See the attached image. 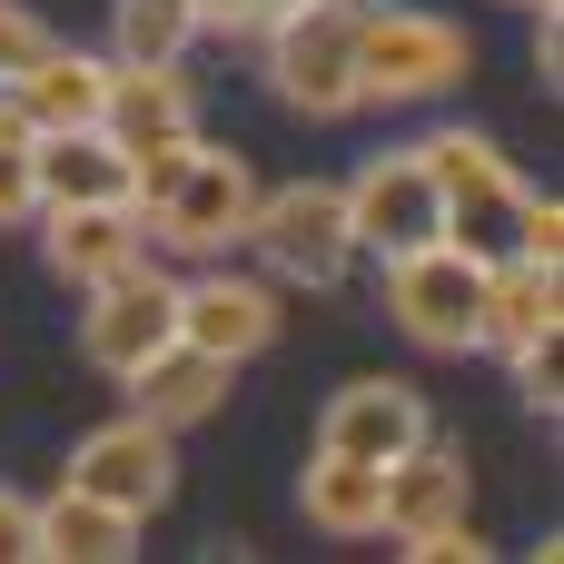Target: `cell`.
Returning <instances> with one entry per match:
<instances>
[{
    "mask_svg": "<svg viewBox=\"0 0 564 564\" xmlns=\"http://www.w3.org/2000/svg\"><path fill=\"white\" fill-rule=\"evenodd\" d=\"M258 169L238 149H208V139H169V149H139L129 159V208L149 228V248L169 258H238L248 238V208H258Z\"/></svg>",
    "mask_w": 564,
    "mask_h": 564,
    "instance_id": "obj_1",
    "label": "cell"
},
{
    "mask_svg": "<svg viewBox=\"0 0 564 564\" xmlns=\"http://www.w3.org/2000/svg\"><path fill=\"white\" fill-rule=\"evenodd\" d=\"M248 50H258V79L288 119H307V129L357 119V0H297Z\"/></svg>",
    "mask_w": 564,
    "mask_h": 564,
    "instance_id": "obj_2",
    "label": "cell"
},
{
    "mask_svg": "<svg viewBox=\"0 0 564 564\" xmlns=\"http://www.w3.org/2000/svg\"><path fill=\"white\" fill-rule=\"evenodd\" d=\"M476 69L466 30L406 0H357V109H436Z\"/></svg>",
    "mask_w": 564,
    "mask_h": 564,
    "instance_id": "obj_3",
    "label": "cell"
},
{
    "mask_svg": "<svg viewBox=\"0 0 564 564\" xmlns=\"http://www.w3.org/2000/svg\"><path fill=\"white\" fill-rule=\"evenodd\" d=\"M238 248H258V268H268L278 288H347L357 228H347L337 178H278V188H258Z\"/></svg>",
    "mask_w": 564,
    "mask_h": 564,
    "instance_id": "obj_4",
    "label": "cell"
},
{
    "mask_svg": "<svg viewBox=\"0 0 564 564\" xmlns=\"http://www.w3.org/2000/svg\"><path fill=\"white\" fill-rule=\"evenodd\" d=\"M426 178H436V208H446V238L476 248V258H506L516 248V208H525V169L486 139V129H426L416 139Z\"/></svg>",
    "mask_w": 564,
    "mask_h": 564,
    "instance_id": "obj_5",
    "label": "cell"
},
{
    "mask_svg": "<svg viewBox=\"0 0 564 564\" xmlns=\"http://www.w3.org/2000/svg\"><path fill=\"white\" fill-rule=\"evenodd\" d=\"M387 268V317L406 347L426 357H476V297H486V258L456 248V238H426V248H397L377 258Z\"/></svg>",
    "mask_w": 564,
    "mask_h": 564,
    "instance_id": "obj_6",
    "label": "cell"
},
{
    "mask_svg": "<svg viewBox=\"0 0 564 564\" xmlns=\"http://www.w3.org/2000/svg\"><path fill=\"white\" fill-rule=\"evenodd\" d=\"M178 337L248 367L288 337V288L268 268H228V258H198V278H178Z\"/></svg>",
    "mask_w": 564,
    "mask_h": 564,
    "instance_id": "obj_7",
    "label": "cell"
},
{
    "mask_svg": "<svg viewBox=\"0 0 564 564\" xmlns=\"http://www.w3.org/2000/svg\"><path fill=\"white\" fill-rule=\"evenodd\" d=\"M89 307H79V357L109 377V387H129L169 337H178V278L159 268V258H139L129 278H109V288H79Z\"/></svg>",
    "mask_w": 564,
    "mask_h": 564,
    "instance_id": "obj_8",
    "label": "cell"
},
{
    "mask_svg": "<svg viewBox=\"0 0 564 564\" xmlns=\"http://www.w3.org/2000/svg\"><path fill=\"white\" fill-rule=\"evenodd\" d=\"M337 198H347L357 258H397V248H426V238H446V208H436V178H426L416 139H406V149H377V159H357V169L337 178Z\"/></svg>",
    "mask_w": 564,
    "mask_h": 564,
    "instance_id": "obj_9",
    "label": "cell"
},
{
    "mask_svg": "<svg viewBox=\"0 0 564 564\" xmlns=\"http://www.w3.org/2000/svg\"><path fill=\"white\" fill-rule=\"evenodd\" d=\"M59 486H79V496H109V506H129L139 525L178 496V436L159 426V416H109V426H89L79 446H69V476Z\"/></svg>",
    "mask_w": 564,
    "mask_h": 564,
    "instance_id": "obj_10",
    "label": "cell"
},
{
    "mask_svg": "<svg viewBox=\"0 0 564 564\" xmlns=\"http://www.w3.org/2000/svg\"><path fill=\"white\" fill-rule=\"evenodd\" d=\"M30 228H40V258H50V278H59V288H109V278H129V268L149 258V228H139V208H129V198L40 208Z\"/></svg>",
    "mask_w": 564,
    "mask_h": 564,
    "instance_id": "obj_11",
    "label": "cell"
},
{
    "mask_svg": "<svg viewBox=\"0 0 564 564\" xmlns=\"http://www.w3.org/2000/svg\"><path fill=\"white\" fill-rule=\"evenodd\" d=\"M426 436H436V416H426V397H416L406 377H347V387L317 406V446L367 456V466H397V456L426 446Z\"/></svg>",
    "mask_w": 564,
    "mask_h": 564,
    "instance_id": "obj_12",
    "label": "cell"
},
{
    "mask_svg": "<svg viewBox=\"0 0 564 564\" xmlns=\"http://www.w3.org/2000/svg\"><path fill=\"white\" fill-rule=\"evenodd\" d=\"M564 337V268H535V258H486V297H476V357H525Z\"/></svg>",
    "mask_w": 564,
    "mask_h": 564,
    "instance_id": "obj_13",
    "label": "cell"
},
{
    "mask_svg": "<svg viewBox=\"0 0 564 564\" xmlns=\"http://www.w3.org/2000/svg\"><path fill=\"white\" fill-rule=\"evenodd\" d=\"M99 129L139 159V149H169V139H198V89L178 59H109V109Z\"/></svg>",
    "mask_w": 564,
    "mask_h": 564,
    "instance_id": "obj_14",
    "label": "cell"
},
{
    "mask_svg": "<svg viewBox=\"0 0 564 564\" xmlns=\"http://www.w3.org/2000/svg\"><path fill=\"white\" fill-rule=\"evenodd\" d=\"M10 89V109L40 129V139H59V129H99V109H109V50H69V40H50L20 79H0Z\"/></svg>",
    "mask_w": 564,
    "mask_h": 564,
    "instance_id": "obj_15",
    "label": "cell"
},
{
    "mask_svg": "<svg viewBox=\"0 0 564 564\" xmlns=\"http://www.w3.org/2000/svg\"><path fill=\"white\" fill-rule=\"evenodd\" d=\"M228 387H238V367H228V357H208V347L169 337V347L129 377V406H139V416H159L169 436H188V426L228 416Z\"/></svg>",
    "mask_w": 564,
    "mask_h": 564,
    "instance_id": "obj_16",
    "label": "cell"
},
{
    "mask_svg": "<svg viewBox=\"0 0 564 564\" xmlns=\"http://www.w3.org/2000/svg\"><path fill=\"white\" fill-rule=\"evenodd\" d=\"M476 516V496H466V456L456 446H406L397 466H387V516H377V535H397V545H416V535H436V525H466Z\"/></svg>",
    "mask_w": 564,
    "mask_h": 564,
    "instance_id": "obj_17",
    "label": "cell"
},
{
    "mask_svg": "<svg viewBox=\"0 0 564 564\" xmlns=\"http://www.w3.org/2000/svg\"><path fill=\"white\" fill-rule=\"evenodd\" d=\"M297 516H307L317 535H337V545H367V535H377V516H387V466L317 446V456H307V476H297Z\"/></svg>",
    "mask_w": 564,
    "mask_h": 564,
    "instance_id": "obj_18",
    "label": "cell"
},
{
    "mask_svg": "<svg viewBox=\"0 0 564 564\" xmlns=\"http://www.w3.org/2000/svg\"><path fill=\"white\" fill-rule=\"evenodd\" d=\"M129 555H139V516L129 506L79 496V486L40 496V564H129Z\"/></svg>",
    "mask_w": 564,
    "mask_h": 564,
    "instance_id": "obj_19",
    "label": "cell"
},
{
    "mask_svg": "<svg viewBox=\"0 0 564 564\" xmlns=\"http://www.w3.org/2000/svg\"><path fill=\"white\" fill-rule=\"evenodd\" d=\"M79 198H129V149L109 129L40 139V208H79Z\"/></svg>",
    "mask_w": 564,
    "mask_h": 564,
    "instance_id": "obj_20",
    "label": "cell"
},
{
    "mask_svg": "<svg viewBox=\"0 0 564 564\" xmlns=\"http://www.w3.org/2000/svg\"><path fill=\"white\" fill-rule=\"evenodd\" d=\"M198 40V0H109V59H188Z\"/></svg>",
    "mask_w": 564,
    "mask_h": 564,
    "instance_id": "obj_21",
    "label": "cell"
},
{
    "mask_svg": "<svg viewBox=\"0 0 564 564\" xmlns=\"http://www.w3.org/2000/svg\"><path fill=\"white\" fill-rule=\"evenodd\" d=\"M30 218H40V129L0 89V228H30Z\"/></svg>",
    "mask_w": 564,
    "mask_h": 564,
    "instance_id": "obj_22",
    "label": "cell"
},
{
    "mask_svg": "<svg viewBox=\"0 0 564 564\" xmlns=\"http://www.w3.org/2000/svg\"><path fill=\"white\" fill-rule=\"evenodd\" d=\"M516 258L564 268V198L555 188H525V208H516Z\"/></svg>",
    "mask_w": 564,
    "mask_h": 564,
    "instance_id": "obj_23",
    "label": "cell"
},
{
    "mask_svg": "<svg viewBox=\"0 0 564 564\" xmlns=\"http://www.w3.org/2000/svg\"><path fill=\"white\" fill-rule=\"evenodd\" d=\"M40 50H50V20H40V10H20V0H0V79H20Z\"/></svg>",
    "mask_w": 564,
    "mask_h": 564,
    "instance_id": "obj_24",
    "label": "cell"
},
{
    "mask_svg": "<svg viewBox=\"0 0 564 564\" xmlns=\"http://www.w3.org/2000/svg\"><path fill=\"white\" fill-rule=\"evenodd\" d=\"M0 564H40V496L0 486Z\"/></svg>",
    "mask_w": 564,
    "mask_h": 564,
    "instance_id": "obj_25",
    "label": "cell"
},
{
    "mask_svg": "<svg viewBox=\"0 0 564 564\" xmlns=\"http://www.w3.org/2000/svg\"><path fill=\"white\" fill-rule=\"evenodd\" d=\"M278 10H297V0H198V20H208V40H258Z\"/></svg>",
    "mask_w": 564,
    "mask_h": 564,
    "instance_id": "obj_26",
    "label": "cell"
},
{
    "mask_svg": "<svg viewBox=\"0 0 564 564\" xmlns=\"http://www.w3.org/2000/svg\"><path fill=\"white\" fill-rule=\"evenodd\" d=\"M406 555H416V564H486V535H476V516H466V525H436V535H416Z\"/></svg>",
    "mask_w": 564,
    "mask_h": 564,
    "instance_id": "obj_27",
    "label": "cell"
},
{
    "mask_svg": "<svg viewBox=\"0 0 564 564\" xmlns=\"http://www.w3.org/2000/svg\"><path fill=\"white\" fill-rule=\"evenodd\" d=\"M535 69H545V79H555V69H564V30H555V0L535 10Z\"/></svg>",
    "mask_w": 564,
    "mask_h": 564,
    "instance_id": "obj_28",
    "label": "cell"
},
{
    "mask_svg": "<svg viewBox=\"0 0 564 564\" xmlns=\"http://www.w3.org/2000/svg\"><path fill=\"white\" fill-rule=\"evenodd\" d=\"M516 10H545V0H516Z\"/></svg>",
    "mask_w": 564,
    "mask_h": 564,
    "instance_id": "obj_29",
    "label": "cell"
}]
</instances>
